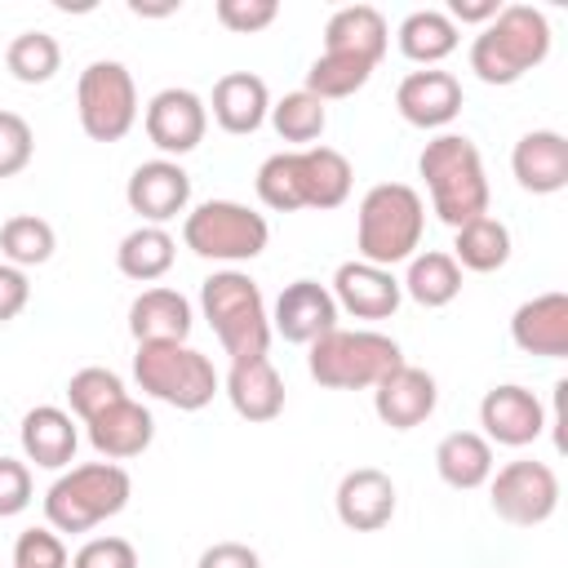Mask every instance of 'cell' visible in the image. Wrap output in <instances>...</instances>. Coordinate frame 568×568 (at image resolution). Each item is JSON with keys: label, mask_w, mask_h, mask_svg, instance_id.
I'll use <instances>...</instances> for the list:
<instances>
[{"label": "cell", "mask_w": 568, "mask_h": 568, "mask_svg": "<svg viewBox=\"0 0 568 568\" xmlns=\"http://www.w3.org/2000/svg\"><path fill=\"white\" fill-rule=\"evenodd\" d=\"M191 324V302L178 288H142L129 306L133 342H186Z\"/></svg>", "instance_id": "obj_27"}, {"label": "cell", "mask_w": 568, "mask_h": 568, "mask_svg": "<svg viewBox=\"0 0 568 568\" xmlns=\"http://www.w3.org/2000/svg\"><path fill=\"white\" fill-rule=\"evenodd\" d=\"M36 155V133L18 111H0V178H13L31 164Z\"/></svg>", "instance_id": "obj_40"}, {"label": "cell", "mask_w": 568, "mask_h": 568, "mask_svg": "<svg viewBox=\"0 0 568 568\" xmlns=\"http://www.w3.org/2000/svg\"><path fill=\"white\" fill-rule=\"evenodd\" d=\"M133 382L178 413H200L217 395V368L209 355H200L186 342H138L133 355Z\"/></svg>", "instance_id": "obj_7"}, {"label": "cell", "mask_w": 568, "mask_h": 568, "mask_svg": "<svg viewBox=\"0 0 568 568\" xmlns=\"http://www.w3.org/2000/svg\"><path fill=\"white\" fill-rule=\"evenodd\" d=\"M200 311L213 328V337L222 342V351L231 355V364L240 359H257L271 346V315L262 302V288L253 275L244 271H213L200 284Z\"/></svg>", "instance_id": "obj_4"}, {"label": "cell", "mask_w": 568, "mask_h": 568, "mask_svg": "<svg viewBox=\"0 0 568 568\" xmlns=\"http://www.w3.org/2000/svg\"><path fill=\"white\" fill-rule=\"evenodd\" d=\"M27 302H31V280H27V271L0 262V324L18 320Z\"/></svg>", "instance_id": "obj_44"}, {"label": "cell", "mask_w": 568, "mask_h": 568, "mask_svg": "<svg viewBox=\"0 0 568 568\" xmlns=\"http://www.w3.org/2000/svg\"><path fill=\"white\" fill-rule=\"evenodd\" d=\"M497 9H501L497 0H448V18L453 22H484L488 27L497 18Z\"/></svg>", "instance_id": "obj_46"}, {"label": "cell", "mask_w": 568, "mask_h": 568, "mask_svg": "<svg viewBox=\"0 0 568 568\" xmlns=\"http://www.w3.org/2000/svg\"><path fill=\"white\" fill-rule=\"evenodd\" d=\"M124 200L129 209L146 222V226H164L169 217L186 213L191 204V173L178 164V160H146L129 173V186H124Z\"/></svg>", "instance_id": "obj_12"}, {"label": "cell", "mask_w": 568, "mask_h": 568, "mask_svg": "<svg viewBox=\"0 0 568 568\" xmlns=\"http://www.w3.org/2000/svg\"><path fill=\"white\" fill-rule=\"evenodd\" d=\"M182 240L195 257L209 262H253L266 248L271 226L262 213H253L240 200H204L186 213Z\"/></svg>", "instance_id": "obj_8"}, {"label": "cell", "mask_w": 568, "mask_h": 568, "mask_svg": "<svg viewBox=\"0 0 568 568\" xmlns=\"http://www.w3.org/2000/svg\"><path fill=\"white\" fill-rule=\"evenodd\" d=\"M195 568H262V559H257V550L244 546V541H213V546L195 559Z\"/></svg>", "instance_id": "obj_45"}, {"label": "cell", "mask_w": 568, "mask_h": 568, "mask_svg": "<svg viewBox=\"0 0 568 568\" xmlns=\"http://www.w3.org/2000/svg\"><path fill=\"white\" fill-rule=\"evenodd\" d=\"M257 200L275 213H293L302 209V195H297V173H293V151H275L262 160L257 169Z\"/></svg>", "instance_id": "obj_38"}, {"label": "cell", "mask_w": 568, "mask_h": 568, "mask_svg": "<svg viewBox=\"0 0 568 568\" xmlns=\"http://www.w3.org/2000/svg\"><path fill=\"white\" fill-rule=\"evenodd\" d=\"M271 124H275V133H280L284 142L306 146V142H315V138L324 133V124H328V106H324L315 93L297 89V93H284V98L271 106Z\"/></svg>", "instance_id": "obj_35"}, {"label": "cell", "mask_w": 568, "mask_h": 568, "mask_svg": "<svg viewBox=\"0 0 568 568\" xmlns=\"http://www.w3.org/2000/svg\"><path fill=\"white\" fill-rule=\"evenodd\" d=\"M550 53V22L532 4H501L470 44V71L484 84H515Z\"/></svg>", "instance_id": "obj_3"}, {"label": "cell", "mask_w": 568, "mask_h": 568, "mask_svg": "<svg viewBox=\"0 0 568 568\" xmlns=\"http://www.w3.org/2000/svg\"><path fill=\"white\" fill-rule=\"evenodd\" d=\"M13 568H71V555L53 528H27L13 541Z\"/></svg>", "instance_id": "obj_39"}, {"label": "cell", "mask_w": 568, "mask_h": 568, "mask_svg": "<svg viewBox=\"0 0 568 568\" xmlns=\"http://www.w3.org/2000/svg\"><path fill=\"white\" fill-rule=\"evenodd\" d=\"M395 111L413 129H444L462 111V80L453 71H439V67L408 71L395 89Z\"/></svg>", "instance_id": "obj_15"}, {"label": "cell", "mask_w": 568, "mask_h": 568, "mask_svg": "<svg viewBox=\"0 0 568 568\" xmlns=\"http://www.w3.org/2000/svg\"><path fill=\"white\" fill-rule=\"evenodd\" d=\"M133 479L120 462H84L58 475L44 493V519L53 532H89L129 506Z\"/></svg>", "instance_id": "obj_5"}, {"label": "cell", "mask_w": 568, "mask_h": 568, "mask_svg": "<svg viewBox=\"0 0 568 568\" xmlns=\"http://www.w3.org/2000/svg\"><path fill=\"white\" fill-rule=\"evenodd\" d=\"M515 182L532 195H555L568 186V138L555 129H532L510 151Z\"/></svg>", "instance_id": "obj_21"}, {"label": "cell", "mask_w": 568, "mask_h": 568, "mask_svg": "<svg viewBox=\"0 0 568 568\" xmlns=\"http://www.w3.org/2000/svg\"><path fill=\"white\" fill-rule=\"evenodd\" d=\"M84 426H89V444H93L98 457H106V462H129V457L146 453L151 439H155V417H151V408L138 404V399H129V395H124L120 404L102 408L98 417H89Z\"/></svg>", "instance_id": "obj_20"}, {"label": "cell", "mask_w": 568, "mask_h": 568, "mask_svg": "<svg viewBox=\"0 0 568 568\" xmlns=\"http://www.w3.org/2000/svg\"><path fill=\"white\" fill-rule=\"evenodd\" d=\"M333 302L337 311L355 315V320H390L399 311V280L386 271V266H373V262H342L333 271Z\"/></svg>", "instance_id": "obj_16"}, {"label": "cell", "mask_w": 568, "mask_h": 568, "mask_svg": "<svg viewBox=\"0 0 568 568\" xmlns=\"http://www.w3.org/2000/svg\"><path fill=\"white\" fill-rule=\"evenodd\" d=\"M71 568H138V550L124 537H93L71 555Z\"/></svg>", "instance_id": "obj_42"}, {"label": "cell", "mask_w": 568, "mask_h": 568, "mask_svg": "<svg viewBox=\"0 0 568 568\" xmlns=\"http://www.w3.org/2000/svg\"><path fill=\"white\" fill-rule=\"evenodd\" d=\"M479 426L488 444H506V448H524L532 439H541L546 430V408L528 386L501 382L479 399Z\"/></svg>", "instance_id": "obj_13"}, {"label": "cell", "mask_w": 568, "mask_h": 568, "mask_svg": "<svg viewBox=\"0 0 568 568\" xmlns=\"http://www.w3.org/2000/svg\"><path fill=\"white\" fill-rule=\"evenodd\" d=\"M328 328H337V302H333V293L320 280H293V284H284V293L275 297V311H271V333H280L293 346H311Z\"/></svg>", "instance_id": "obj_14"}, {"label": "cell", "mask_w": 568, "mask_h": 568, "mask_svg": "<svg viewBox=\"0 0 568 568\" xmlns=\"http://www.w3.org/2000/svg\"><path fill=\"white\" fill-rule=\"evenodd\" d=\"M53 248H58V235L36 213H18V217H9L0 226V253H4L9 266H22V271L27 266H40V262L53 257Z\"/></svg>", "instance_id": "obj_34"}, {"label": "cell", "mask_w": 568, "mask_h": 568, "mask_svg": "<svg viewBox=\"0 0 568 568\" xmlns=\"http://www.w3.org/2000/svg\"><path fill=\"white\" fill-rule=\"evenodd\" d=\"M453 262L466 266V271H479V275L501 271V266L510 262V231H506V222L493 217V213H484V217L457 226Z\"/></svg>", "instance_id": "obj_31"}, {"label": "cell", "mask_w": 568, "mask_h": 568, "mask_svg": "<svg viewBox=\"0 0 568 568\" xmlns=\"http://www.w3.org/2000/svg\"><path fill=\"white\" fill-rule=\"evenodd\" d=\"M510 342L524 355L564 359L568 355V293H537L519 302L510 315Z\"/></svg>", "instance_id": "obj_18"}, {"label": "cell", "mask_w": 568, "mask_h": 568, "mask_svg": "<svg viewBox=\"0 0 568 568\" xmlns=\"http://www.w3.org/2000/svg\"><path fill=\"white\" fill-rule=\"evenodd\" d=\"M18 439H22L27 462H36V466H44V470L71 466V462H75V444H80L71 413H62V408H53V404H36V408L22 417Z\"/></svg>", "instance_id": "obj_25"}, {"label": "cell", "mask_w": 568, "mask_h": 568, "mask_svg": "<svg viewBox=\"0 0 568 568\" xmlns=\"http://www.w3.org/2000/svg\"><path fill=\"white\" fill-rule=\"evenodd\" d=\"M333 506H337V519L355 532H377L390 524L395 515V484L386 470L377 466H355L342 475L337 493H333Z\"/></svg>", "instance_id": "obj_19"}, {"label": "cell", "mask_w": 568, "mask_h": 568, "mask_svg": "<svg viewBox=\"0 0 568 568\" xmlns=\"http://www.w3.org/2000/svg\"><path fill=\"white\" fill-rule=\"evenodd\" d=\"M75 115L93 142H120L138 120V84L124 62L98 58L75 80Z\"/></svg>", "instance_id": "obj_9"}, {"label": "cell", "mask_w": 568, "mask_h": 568, "mask_svg": "<svg viewBox=\"0 0 568 568\" xmlns=\"http://www.w3.org/2000/svg\"><path fill=\"white\" fill-rule=\"evenodd\" d=\"M226 399L244 422H275L284 413V377L266 355L240 359L226 373Z\"/></svg>", "instance_id": "obj_24"}, {"label": "cell", "mask_w": 568, "mask_h": 568, "mask_svg": "<svg viewBox=\"0 0 568 568\" xmlns=\"http://www.w3.org/2000/svg\"><path fill=\"white\" fill-rule=\"evenodd\" d=\"M293 173H297L302 209H337V204H346L351 182H355V169L337 146L293 151Z\"/></svg>", "instance_id": "obj_22"}, {"label": "cell", "mask_w": 568, "mask_h": 568, "mask_svg": "<svg viewBox=\"0 0 568 568\" xmlns=\"http://www.w3.org/2000/svg\"><path fill=\"white\" fill-rule=\"evenodd\" d=\"M488 484H493L488 488L493 515L515 528H537L559 510V475L537 457L506 462L497 475H488Z\"/></svg>", "instance_id": "obj_10"}, {"label": "cell", "mask_w": 568, "mask_h": 568, "mask_svg": "<svg viewBox=\"0 0 568 568\" xmlns=\"http://www.w3.org/2000/svg\"><path fill=\"white\" fill-rule=\"evenodd\" d=\"M129 390H124V382H120V373H111V368H80V373H71V382H67V399H71V413L80 417V422H89V417H98L102 408H111V404H120Z\"/></svg>", "instance_id": "obj_37"}, {"label": "cell", "mask_w": 568, "mask_h": 568, "mask_svg": "<svg viewBox=\"0 0 568 568\" xmlns=\"http://www.w3.org/2000/svg\"><path fill=\"white\" fill-rule=\"evenodd\" d=\"M146 138L169 155H186L204 142V129H209V106L200 93L191 89H160L151 102H146Z\"/></svg>", "instance_id": "obj_11"}, {"label": "cell", "mask_w": 568, "mask_h": 568, "mask_svg": "<svg viewBox=\"0 0 568 568\" xmlns=\"http://www.w3.org/2000/svg\"><path fill=\"white\" fill-rule=\"evenodd\" d=\"M173 257H178L173 235H169L164 226H146V222H142L138 231H129V235L120 240V248H115L120 275H129V280H138V284L160 280V275L173 266Z\"/></svg>", "instance_id": "obj_32"}, {"label": "cell", "mask_w": 568, "mask_h": 568, "mask_svg": "<svg viewBox=\"0 0 568 568\" xmlns=\"http://www.w3.org/2000/svg\"><path fill=\"white\" fill-rule=\"evenodd\" d=\"M373 75L368 62L359 58H342V53H320L306 71V93H315L320 102H333V98H351L355 89H364Z\"/></svg>", "instance_id": "obj_36"}, {"label": "cell", "mask_w": 568, "mask_h": 568, "mask_svg": "<svg viewBox=\"0 0 568 568\" xmlns=\"http://www.w3.org/2000/svg\"><path fill=\"white\" fill-rule=\"evenodd\" d=\"M386 44H390L386 18L373 4H346L324 22V53H342V58H359L377 67Z\"/></svg>", "instance_id": "obj_23"}, {"label": "cell", "mask_w": 568, "mask_h": 568, "mask_svg": "<svg viewBox=\"0 0 568 568\" xmlns=\"http://www.w3.org/2000/svg\"><path fill=\"white\" fill-rule=\"evenodd\" d=\"M435 470L448 488L470 493V488L488 484V475H493V444L479 430H453L435 448Z\"/></svg>", "instance_id": "obj_28"}, {"label": "cell", "mask_w": 568, "mask_h": 568, "mask_svg": "<svg viewBox=\"0 0 568 568\" xmlns=\"http://www.w3.org/2000/svg\"><path fill=\"white\" fill-rule=\"evenodd\" d=\"M129 9H133V13H146V18H160V13H178V4H142V0H133Z\"/></svg>", "instance_id": "obj_47"}, {"label": "cell", "mask_w": 568, "mask_h": 568, "mask_svg": "<svg viewBox=\"0 0 568 568\" xmlns=\"http://www.w3.org/2000/svg\"><path fill=\"white\" fill-rule=\"evenodd\" d=\"M417 173L426 178L430 191V209L439 222H448L453 231L484 217L488 213V178H484V160L479 146L466 133H439L422 146L417 155Z\"/></svg>", "instance_id": "obj_1"}, {"label": "cell", "mask_w": 568, "mask_h": 568, "mask_svg": "<svg viewBox=\"0 0 568 568\" xmlns=\"http://www.w3.org/2000/svg\"><path fill=\"white\" fill-rule=\"evenodd\" d=\"M31 506V466L18 457H0V519H13Z\"/></svg>", "instance_id": "obj_43"}, {"label": "cell", "mask_w": 568, "mask_h": 568, "mask_svg": "<svg viewBox=\"0 0 568 568\" xmlns=\"http://www.w3.org/2000/svg\"><path fill=\"white\" fill-rule=\"evenodd\" d=\"M213 13H217V22L226 31L253 36V31H262V27H271L280 18V4L275 0H217Z\"/></svg>", "instance_id": "obj_41"}, {"label": "cell", "mask_w": 568, "mask_h": 568, "mask_svg": "<svg viewBox=\"0 0 568 568\" xmlns=\"http://www.w3.org/2000/svg\"><path fill=\"white\" fill-rule=\"evenodd\" d=\"M422 231H426V204L408 182H377L364 191L355 213L359 262L390 271L395 262H408L422 248Z\"/></svg>", "instance_id": "obj_2"}, {"label": "cell", "mask_w": 568, "mask_h": 568, "mask_svg": "<svg viewBox=\"0 0 568 568\" xmlns=\"http://www.w3.org/2000/svg\"><path fill=\"white\" fill-rule=\"evenodd\" d=\"M399 288H404L417 306H426V311L448 306V302L462 293V266L453 262V253H439V248L413 253V257H408V275L399 280Z\"/></svg>", "instance_id": "obj_30"}, {"label": "cell", "mask_w": 568, "mask_h": 568, "mask_svg": "<svg viewBox=\"0 0 568 568\" xmlns=\"http://www.w3.org/2000/svg\"><path fill=\"white\" fill-rule=\"evenodd\" d=\"M271 115V93L266 80L253 71H226L213 84V120L226 133H257L262 120Z\"/></svg>", "instance_id": "obj_26"}, {"label": "cell", "mask_w": 568, "mask_h": 568, "mask_svg": "<svg viewBox=\"0 0 568 568\" xmlns=\"http://www.w3.org/2000/svg\"><path fill=\"white\" fill-rule=\"evenodd\" d=\"M4 67L22 84H44L62 67V44L49 31H18L9 40V49H4Z\"/></svg>", "instance_id": "obj_33"}, {"label": "cell", "mask_w": 568, "mask_h": 568, "mask_svg": "<svg viewBox=\"0 0 568 568\" xmlns=\"http://www.w3.org/2000/svg\"><path fill=\"white\" fill-rule=\"evenodd\" d=\"M439 404V386L426 368L417 364H399L390 368L377 386H373V413L390 426V430H413L422 426Z\"/></svg>", "instance_id": "obj_17"}, {"label": "cell", "mask_w": 568, "mask_h": 568, "mask_svg": "<svg viewBox=\"0 0 568 568\" xmlns=\"http://www.w3.org/2000/svg\"><path fill=\"white\" fill-rule=\"evenodd\" d=\"M395 40H399V53H404L408 62L435 67V62H444V58L457 49V22H453L444 9H413V13L399 22Z\"/></svg>", "instance_id": "obj_29"}, {"label": "cell", "mask_w": 568, "mask_h": 568, "mask_svg": "<svg viewBox=\"0 0 568 568\" xmlns=\"http://www.w3.org/2000/svg\"><path fill=\"white\" fill-rule=\"evenodd\" d=\"M399 364H404L399 342L377 328H328L324 337L311 342L306 355L311 377L328 390H368Z\"/></svg>", "instance_id": "obj_6"}]
</instances>
